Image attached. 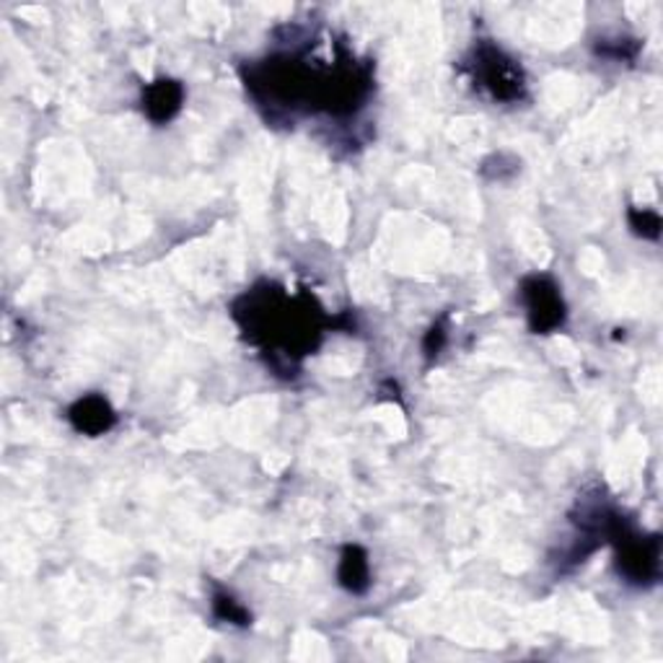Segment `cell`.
<instances>
[{"mask_svg": "<svg viewBox=\"0 0 663 663\" xmlns=\"http://www.w3.org/2000/svg\"><path fill=\"white\" fill-rule=\"evenodd\" d=\"M233 319L244 329L247 340L262 345L264 350H280L278 356L289 360L291 371H296V360L312 352L322 340L324 327H337L327 319L312 296L291 301L283 289L262 283L244 293L233 304Z\"/></svg>", "mask_w": 663, "mask_h": 663, "instance_id": "cell-1", "label": "cell"}, {"mask_svg": "<svg viewBox=\"0 0 663 663\" xmlns=\"http://www.w3.org/2000/svg\"><path fill=\"white\" fill-rule=\"evenodd\" d=\"M607 542L617 550V570L632 586H651L661 576V536L638 534L617 511L607 529Z\"/></svg>", "mask_w": 663, "mask_h": 663, "instance_id": "cell-2", "label": "cell"}, {"mask_svg": "<svg viewBox=\"0 0 663 663\" xmlns=\"http://www.w3.org/2000/svg\"><path fill=\"white\" fill-rule=\"evenodd\" d=\"M467 68L475 78L477 86H482L496 101H511L524 99L526 94V76L521 70V65L513 61L506 50H500L498 44L490 40H480L471 50Z\"/></svg>", "mask_w": 663, "mask_h": 663, "instance_id": "cell-3", "label": "cell"}, {"mask_svg": "<svg viewBox=\"0 0 663 663\" xmlns=\"http://www.w3.org/2000/svg\"><path fill=\"white\" fill-rule=\"evenodd\" d=\"M521 301L526 306L529 329L534 335H550L565 324L567 308L563 293L550 275H529L521 280Z\"/></svg>", "mask_w": 663, "mask_h": 663, "instance_id": "cell-4", "label": "cell"}, {"mask_svg": "<svg viewBox=\"0 0 663 663\" xmlns=\"http://www.w3.org/2000/svg\"><path fill=\"white\" fill-rule=\"evenodd\" d=\"M68 420L78 433L97 438L115 428L117 415H115L112 404H109L105 396L86 394V396H80V400L68 410Z\"/></svg>", "mask_w": 663, "mask_h": 663, "instance_id": "cell-5", "label": "cell"}, {"mask_svg": "<svg viewBox=\"0 0 663 663\" xmlns=\"http://www.w3.org/2000/svg\"><path fill=\"white\" fill-rule=\"evenodd\" d=\"M184 88L174 78H159L143 88V112L151 122L164 124L180 115Z\"/></svg>", "mask_w": 663, "mask_h": 663, "instance_id": "cell-6", "label": "cell"}, {"mask_svg": "<svg viewBox=\"0 0 663 663\" xmlns=\"http://www.w3.org/2000/svg\"><path fill=\"white\" fill-rule=\"evenodd\" d=\"M337 578L340 586L350 594H366L371 586V565H368V555L358 544H348L340 555V567H337Z\"/></svg>", "mask_w": 663, "mask_h": 663, "instance_id": "cell-7", "label": "cell"}, {"mask_svg": "<svg viewBox=\"0 0 663 663\" xmlns=\"http://www.w3.org/2000/svg\"><path fill=\"white\" fill-rule=\"evenodd\" d=\"M213 615H216L220 622L239 624V628H247V624L252 622V615H249V611L241 607L231 594H224V591L213 596Z\"/></svg>", "mask_w": 663, "mask_h": 663, "instance_id": "cell-8", "label": "cell"}, {"mask_svg": "<svg viewBox=\"0 0 663 663\" xmlns=\"http://www.w3.org/2000/svg\"><path fill=\"white\" fill-rule=\"evenodd\" d=\"M628 218H630V228L638 236H643V239H648V241L661 239V216L655 210L630 208Z\"/></svg>", "mask_w": 663, "mask_h": 663, "instance_id": "cell-9", "label": "cell"}, {"mask_svg": "<svg viewBox=\"0 0 663 663\" xmlns=\"http://www.w3.org/2000/svg\"><path fill=\"white\" fill-rule=\"evenodd\" d=\"M640 44L635 40H615V42H601L596 47V53L604 57H611V61H632L638 55Z\"/></svg>", "mask_w": 663, "mask_h": 663, "instance_id": "cell-10", "label": "cell"}, {"mask_svg": "<svg viewBox=\"0 0 663 663\" xmlns=\"http://www.w3.org/2000/svg\"><path fill=\"white\" fill-rule=\"evenodd\" d=\"M444 345H446V327H444V322H436V324H433V327L428 329V335H425V343H423L425 356H428V358H436L438 352L444 350Z\"/></svg>", "mask_w": 663, "mask_h": 663, "instance_id": "cell-11", "label": "cell"}]
</instances>
